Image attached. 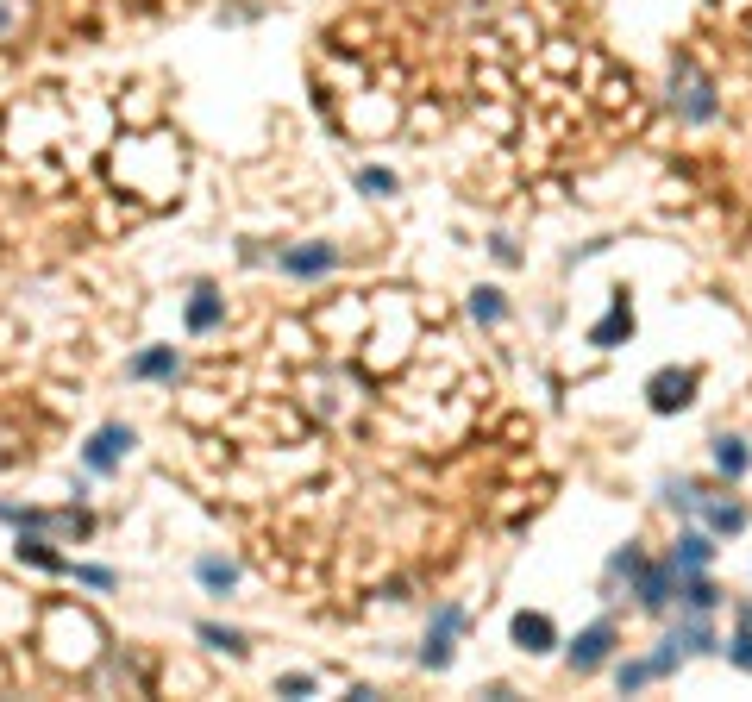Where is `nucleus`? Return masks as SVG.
Here are the masks:
<instances>
[{
	"mask_svg": "<svg viewBox=\"0 0 752 702\" xmlns=\"http://www.w3.org/2000/svg\"><path fill=\"white\" fill-rule=\"evenodd\" d=\"M671 101H677V113L684 120H715V88H709V76H702L696 63H677L671 69Z\"/></svg>",
	"mask_w": 752,
	"mask_h": 702,
	"instance_id": "nucleus-1",
	"label": "nucleus"
},
{
	"mask_svg": "<svg viewBox=\"0 0 752 702\" xmlns=\"http://www.w3.org/2000/svg\"><path fill=\"white\" fill-rule=\"evenodd\" d=\"M0 521H19L26 533H63V540H88V533H94V521L76 514V508H69V514H38V508H7V502H0Z\"/></svg>",
	"mask_w": 752,
	"mask_h": 702,
	"instance_id": "nucleus-2",
	"label": "nucleus"
},
{
	"mask_svg": "<svg viewBox=\"0 0 752 702\" xmlns=\"http://www.w3.org/2000/svg\"><path fill=\"white\" fill-rule=\"evenodd\" d=\"M458 621H464V608H458V602H445L439 615H433V627H427L420 665H433V671H445V665H452V634H458Z\"/></svg>",
	"mask_w": 752,
	"mask_h": 702,
	"instance_id": "nucleus-3",
	"label": "nucleus"
},
{
	"mask_svg": "<svg viewBox=\"0 0 752 702\" xmlns=\"http://www.w3.org/2000/svg\"><path fill=\"white\" fill-rule=\"evenodd\" d=\"M126 446H132V427H120V420H113V427H101V433H94L88 439V446H82V464H88V471H113V464H120L126 458Z\"/></svg>",
	"mask_w": 752,
	"mask_h": 702,
	"instance_id": "nucleus-4",
	"label": "nucleus"
},
{
	"mask_svg": "<svg viewBox=\"0 0 752 702\" xmlns=\"http://www.w3.org/2000/svg\"><path fill=\"white\" fill-rule=\"evenodd\" d=\"M690 389H696V370H658V377L646 383V395H652V408H658V414L690 408Z\"/></svg>",
	"mask_w": 752,
	"mask_h": 702,
	"instance_id": "nucleus-5",
	"label": "nucleus"
},
{
	"mask_svg": "<svg viewBox=\"0 0 752 702\" xmlns=\"http://www.w3.org/2000/svg\"><path fill=\"white\" fill-rule=\"evenodd\" d=\"M633 596H640V608H665L677 596V565L665 558V565H646L640 558V583H633Z\"/></svg>",
	"mask_w": 752,
	"mask_h": 702,
	"instance_id": "nucleus-6",
	"label": "nucleus"
},
{
	"mask_svg": "<svg viewBox=\"0 0 752 702\" xmlns=\"http://www.w3.org/2000/svg\"><path fill=\"white\" fill-rule=\"evenodd\" d=\"M608 646H615V627H608V621L583 627V634H577V646H571V671H596V665L608 659Z\"/></svg>",
	"mask_w": 752,
	"mask_h": 702,
	"instance_id": "nucleus-7",
	"label": "nucleus"
},
{
	"mask_svg": "<svg viewBox=\"0 0 752 702\" xmlns=\"http://www.w3.org/2000/svg\"><path fill=\"white\" fill-rule=\"evenodd\" d=\"M126 377H132V383H163V377H176V345H151V351H138V358L126 364Z\"/></svg>",
	"mask_w": 752,
	"mask_h": 702,
	"instance_id": "nucleus-8",
	"label": "nucleus"
},
{
	"mask_svg": "<svg viewBox=\"0 0 752 702\" xmlns=\"http://www.w3.org/2000/svg\"><path fill=\"white\" fill-rule=\"evenodd\" d=\"M690 514H702V521H709L715 533H740V527H746V508H740V502H727V496H709V489L696 496Z\"/></svg>",
	"mask_w": 752,
	"mask_h": 702,
	"instance_id": "nucleus-9",
	"label": "nucleus"
},
{
	"mask_svg": "<svg viewBox=\"0 0 752 702\" xmlns=\"http://www.w3.org/2000/svg\"><path fill=\"white\" fill-rule=\"evenodd\" d=\"M514 640H521L527 652H552L558 646V627L546 615H527V608H521V615H514Z\"/></svg>",
	"mask_w": 752,
	"mask_h": 702,
	"instance_id": "nucleus-10",
	"label": "nucleus"
},
{
	"mask_svg": "<svg viewBox=\"0 0 752 702\" xmlns=\"http://www.w3.org/2000/svg\"><path fill=\"white\" fill-rule=\"evenodd\" d=\"M220 320H226V301L214 289H195V301H188V333H214Z\"/></svg>",
	"mask_w": 752,
	"mask_h": 702,
	"instance_id": "nucleus-11",
	"label": "nucleus"
},
{
	"mask_svg": "<svg viewBox=\"0 0 752 702\" xmlns=\"http://www.w3.org/2000/svg\"><path fill=\"white\" fill-rule=\"evenodd\" d=\"M715 558V546H709V533H684L677 540V552H671V565H677V577H690V571H702Z\"/></svg>",
	"mask_w": 752,
	"mask_h": 702,
	"instance_id": "nucleus-12",
	"label": "nucleus"
},
{
	"mask_svg": "<svg viewBox=\"0 0 752 702\" xmlns=\"http://www.w3.org/2000/svg\"><path fill=\"white\" fill-rule=\"evenodd\" d=\"M333 264H339L333 245H308V251H289V257H282V270H289V276H320V270H333Z\"/></svg>",
	"mask_w": 752,
	"mask_h": 702,
	"instance_id": "nucleus-13",
	"label": "nucleus"
},
{
	"mask_svg": "<svg viewBox=\"0 0 752 702\" xmlns=\"http://www.w3.org/2000/svg\"><path fill=\"white\" fill-rule=\"evenodd\" d=\"M621 333H633V308H627V295H615V308H608V320L590 333V345H615Z\"/></svg>",
	"mask_w": 752,
	"mask_h": 702,
	"instance_id": "nucleus-14",
	"label": "nucleus"
},
{
	"mask_svg": "<svg viewBox=\"0 0 752 702\" xmlns=\"http://www.w3.org/2000/svg\"><path fill=\"white\" fill-rule=\"evenodd\" d=\"M195 571H201V583H207V590H214V596H226L232 583H239V565H232V558H214V552H207Z\"/></svg>",
	"mask_w": 752,
	"mask_h": 702,
	"instance_id": "nucleus-15",
	"label": "nucleus"
},
{
	"mask_svg": "<svg viewBox=\"0 0 752 702\" xmlns=\"http://www.w3.org/2000/svg\"><path fill=\"white\" fill-rule=\"evenodd\" d=\"M677 646L684 652H715V634H709V621H702V608H690V621L677 627Z\"/></svg>",
	"mask_w": 752,
	"mask_h": 702,
	"instance_id": "nucleus-16",
	"label": "nucleus"
},
{
	"mask_svg": "<svg viewBox=\"0 0 752 702\" xmlns=\"http://www.w3.org/2000/svg\"><path fill=\"white\" fill-rule=\"evenodd\" d=\"M715 464H721V477H746V446H740V439H715Z\"/></svg>",
	"mask_w": 752,
	"mask_h": 702,
	"instance_id": "nucleus-17",
	"label": "nucleus"
},
{
	"mask_svg": "<svg viewBox=\"0 0 752 702\" xmlns=\"http://www.w3.org/2000/svg\"><path fill=\"white\" fill-rule=\"evenodd\" d=\"M26 19H32L26 0H0V38H19V32H26Z\"/></svg>",
	"mask_w": 752,
	"mask_h": 702,
	"instance_id": "nucleus-18",
	"label": "nucleus"
},
{
	"mask_svg": "<svg viewBox=\"0 0 752 702\" xmlns=\"http://www.w3.org/2000/svg\"><path fill=\"white\" fill-rule=\"evenodd\" d=\"M195 634H201L207 646H220V652H245V634H232V627H220V621H201Z\"/></svg>",
	"mask_w": 752,
	"mask_h": 702,
	"instance_id": "nucleus-19",
	"label": "nucleus"
},
{
	"mask_svg": "<svg viewBox=\"0 0 752 702\" xmlns=\"http://www.w3.org/2000/svg\"><path fill=\"white\" fill-rule=\"evenodd\" d=\"M470 314H477L483 326H496L508 308H502V295H496V289H477V295H470Z\"/></svg>",
	"mask_w": 752,
	"mask_h": 702,
	"instance_id": "nucleus-20",
	"label": "nucleus"
},
{
	"mask_svg": "<svg viewBox=\"0 0 752 702\" xmlns=\"http://www.w3.org/2000/svg\"><path fill=\"white\" fill-rule=\"evenodd\" d=\"M63 577H76V583H88V590H113V571H101V565H69Z\"/></svg>",
	"mask_w": 752,
	"mask_h": 702,
	"instance_id": "nucleus-21",
	"label": "nucleus"
},
{
	"mask_svg": "<svg viewBox=\"0 0 752 702\" xmlns=\"http://www.w3.org/2000/svg\"><path fill=\"white\" fill-rule=\"evenodd\" d=\"M727 652H734V665H740V671H752V621H740V634L727 640Z\"/></svg>",
	"mask_w": 752,
	"mask_h": 702,
	"instance_id": "nucleus-22",
	"label": "nucleus"
},
{
	"mask_svg": "<svg viewBox=\"0 0 752 702\" xmlns=\"http://www.w3.org/2000/svg\"><path fill=\"white\" fill-rule=\"evenodd\" d=\"M358 189H364V195H389L395 176H389V170H358Z\"/></svg>",
	"mask_w": 752,
	"mask_h": 702,
	"instance_id": "nucleus-23",
	"label": "nucleus"
},
{
	"mask_svg": "<svg viewBox=\"0 0 752 702\" xmlns=\"http://www.w3.org/2000/svg\"><path fill=\"white\" fill-rule=\"evenodd\" d=\"M276 690H282V696H308L314 677H308V671H289V677H276Z\"/></svg>",
	"mask_w": 752,
	"mask_h": 702,
	"instance_id": "nucleus-24",
	"label": "nucleus"
}]
</instances>
